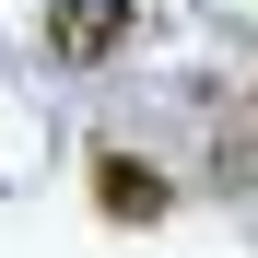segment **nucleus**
Masks as SVG:
<instances>
[{"label": "nucleus", "mask_w": 258, "mask_h": 258, "mask_svg": "<svg viewBox=\"0 0 258 258\" xmlns=\"http://www.w3.org/2000/svg\"><path fill=\"white\" fill-rule=\"evenodd\" d=\"M129 24H141V0H47V59L106 71V59L129 47Z\"/></svg>", "instance_id": "1"}, {"label": "nucleus", "mask_w": 258, "mask_h": 258, "mask_svg": "<svg viewBox=\"0 0 258 258\" xmlns=\"http://www.w3.org/2000/svg\"><path fill=\"white\" fill-rule=\"evenodd\" d=\"M94 211H106V223H164L176 188H164L141 153H94Z\"/></svg>", "instance_id": "2"}]
</instances>
